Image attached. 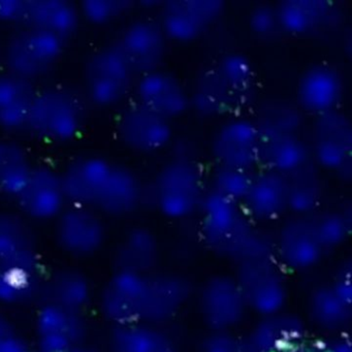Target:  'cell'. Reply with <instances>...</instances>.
Wrapping results in <instances>:
<instances>
[{
    "label": "cell",
    "instance_id": "obj_12",
    "mask_svg": "<svg viewBox=\"0 0 352 352\" xmlns=\"http://www.w3.org/2000/svg\"><path fill=\"white\" fill-rule=\"evenodd\" d=\"M117 139L123 147L140 155L168 151L174 140L173 122L135 102H126L116 119Z\"/></svg>",
    "mask_w": 352,
    "mask_h": 352
},
{
    "label": "cell",
    "instance_id": "obj_49",
    "mask_svg": "<svg viewBox=\"0 0 352 352\" xmlns=\"http://www.w3.org/2000/svg\"><path fill=\"white\" fill-rule=\"evenodd\" d=\"M294 352H327V351H325L324 346H323L322 348H320V349H317V350H302V351H298V346H296V347L294 348Z\"/></svg>",
    "mask_w": 352,
    "mask_h": 352
},
{
    "label": "cell",
    "instance_id": "obj_11",
    "mask_svg": "<svg viewBox=\"0 0 352 352\" xmlns=\"http://www.w3.org/2000/svg\"><path fill=\"white\" fill-rule=\"evenodd\" d=\"M234 278L248 310L261 317L283 312L288 300L287 281L275 257L238 263Z\"/></svg>",
    "mask_w": 352,
    "mask_h": 352
},
{
    "label": "cell",
    "instance_id": "obj_43",
    "mask_svg": "<svg viewBox=\"0 0 352 352\" xmlns=\"http://www.w3.org/2000/svg\"><path fill=\"white\" fill-rule=\"evenodd\" d=\"M242 343L230 331H211L204 338L197 352H240Z\"/></svg>",
    "mask_w": 352,
    "mask_h": 352
},
{
    "label": "cell",
    "instance_id": "obj_44",
    "mask_svg": "<svg viewBox=\"0 0 352 352\" xmlns=\"http://www.w3.org/2000/svg\"><path fill=\"white\" fill-rule=\"evenodd\" d=\"M25 14L26 0H0V23L22 28Z\"/></svg>",
    "mask_w": 352,
    "mask_h": 352
},
{
    "label": "cell",
    "instance_id": "obj_9",
    "mask_svg": "<svg viewBox=\"0 0 352 352\" xmlns=\"http://www.w3.org/2000/svg\"><path fill=\"white\" fill-rule=\"evenodd\" d=\"M263 138L252 117L232 115L222 119L210 138L214 166L255 172L261 166Z\"/></svg>",
    "mask_w": 352,
    "mask_h": 352
},
{
    "label": "cell",
    "instance_id": "obj_39",
    "mask_svg": "<svg viewBox=\"0 0 352 352\" xmlns=\"http://www.w3.org/2000/svg\"><path fill=\"white\" fill-rule=\"evenodd\" d=\"M82 23L107 28L124 19L137 10L133 0H83L78 3Z\"/></svg>",
    "mask_w": 352,
    "mask_h": 352
},
{
    "label": "cell",
    "instance_id": "obj_3",
    "mask_svg": "<svg viewBox=\"0 0 352 352\" xmlns=\"http://www.w3.org/2000/svg\"><path fill=\"white\" fill-rule=\"evenodd\" d=\"M88 108L81 90L63 84L46 86L36 92L25 131L45 143H72L83 133Z\"/></svg>",
    "mask_w": 352,
    "mask_h": 352
},
{
    "label": "cell",
    "instance_id": "obj_26",
    "mask_svg": "<svg viewBox=\"0 0 352 352\" xmlns=\"http://www.w3.org/2000/svg\"><path fill=\"white\" fill-rule=\"evenodd\" d=\"M160 246L157 236L147 226H135L119 239L113 250L114 271L150 275L157 265Z\"/></svg>",
    "mask_w": 352,
    "mask_h": 352
},
{
    "label": "cell",
    "instance_id": "obj_10",
    "mask_svg": "<svg viewBox=\"0 0 352 352\" xmlns=\"http://www.w3.org/2000/svg\"><path fill=\"white\" fill-rule=\"evenodd\" d=\"M222 0H168L157 12L158 23L168 43L189 45L199 42L226 13Z\"/></svg>",
    "mask_w": 352,
    "mask_h": 352
},
{
    "label": "cell",
    "instance_id": "obj_20",
    "mask_svg": "<svg viewBox=\"0 0 352 352\" xmlns=\"http://www.w3.org/2000/svg\"><path fill=\"white\" fill-rule=\"evenodd\" d=\"M199 312L211 331H230L246 316L244 296L236 278L216 275L204 283L199 290Z\"/></svg>",
    "mask_w": 352,
    "mask_h": 352
},
{
    "label": "cell",
    "instance_id": "obj_31",
    "mask_svg": "<svg viewBox=\"0 0 352 352\" xmlns=\"http://www.w3.org/2000/svg\"><path fill=\"white\" fill-rule=\"evenodd\" d=\"M304 331L298 316L280 312L263 317L246 342L261 352H288L300 343Z\"/></svg>",
    "mask_w": 352,
    "mask_h": 352
},
{
    "label": "cell",
    "instance_id": "obj_45",
    "mask_svg": "<svg viewBox=\"0 0 352 352\" xmlns=\"http://www.w3.org/2000/svg\"><path fill=\"white\" fill-rule=\"evenodd\" d=\"M168 151L170 157L179 160H199V147L195 142L188 137H177L175 135Z\"/></svg>",
    "mask_w": 352,
    "mask_h": 352
},
{
    "label": "cell",
    "instance_id": "obj_29",
    "mask_svg": "<svg viewBox=\"0 0 352 352\" xmlns=\"http://www.w3.org/2000/svg\"><path fill=\"white\" fill-rule=\"evenodd\" d=\"M38 89L36 84L7 72L0 75V131H26Z\"/></svg>",
    "mask_w": 352,
    "mask_h": 352
},
{
    "label": "cell",
    "instance_id": "obj_6",
    "mask_svg": "<svg viewBox=\"0 0 352 352\" xmlns=\"http://www.w3.org/2000/svg\"><path fill=\"white\" fill-rule=\"evenodd\" d=\"M311 162L343 182L352 178V122L342 109L311 119L306 135Z\"/></svg>",
    "mask_w": 352,
    "mask_h": 352
},
{
    "label": "cell",
    "instance_id": "obj_2",
    "mask_svg": "<svg viewBox=\"0 0 352 352\" xmlns=\"http://www.w3.org/2000/svg\"><path fill=\"white\" fill-rule=\"evenodd\" d=\"M207 191L201 160L170 157L146 183L145 206L168 219L184 220L199 213Z\"/></svg>",
    "mask_w": 352,
    "mask_h": 352
},
{
    "label": "cell",
    "instance_id": "obj_28",
    "mask_svg": "<svg viewBox=\"0 0 352 352\" xmlns=\"http://www.w3.org/2000/svg\"><path fill=\"white\" fill-rule=\"evenodd\" d=\"M81 24L79 6L71 0H26L24 28H34L69 42L79 32Z\"/></svg>",
    "mask_w": 352,
    "mask_h": 352
},
{
    "label": "cell",
    "instance_id": "obj_37",
    "mask_svg": "<svg viewBox=\"0 0 352 352\" xmlns=\"http://www.w3.org/2000/svg\"><path fill=\"white\" fill-rule=\"evenodd\" d=\"M288 213L292 216H312L320 211L324 199L322 173L313 164L287 177Z\"/></svg>",
    "mask_w": 352,
    "mask_h": 352
},
{
    "label": "cell",
    "instance_id": "obj_22",
    "mask_svg": "<svg viewBox=\"0 0 352 352\" xmlns=\"http://www.w3.org/2000/svg\"><path fill=\"white\" fill-rule=\"evenodd\" d=\"M275 247L282 267L294 272L313 269L327 254L312 216H292L286 220L275 239Z\"/></svg>",
    "mask_w": 352,
    "mask_h": 352
},
{
    "label": "cell",
    "instance_id": "obj_16",
    "mask_svg": "<svg viewBox=\"0 0 352 352\" xmlns=\"http://www.w3.org/2000/svg\"><path fill=\"white\" fill-rule=\"evenodd\" d=\"M17 212L30 222H53L69 206L61 170L34 164L24 188L14 199Z\"/></svg>",
    "mask_w": 352,
    "mask_h": 352
},
{
    "label": "cell",
    "instance_id": "obj_36",
    "mask_svg": "<svg viewBox=\"0 0 352 352\" xmlns=\"http://www.w3.org/2000/svg\"><path fill=\"white\" fill-rule=\"evenodd\" d=\"M34 164L18 141L0 138V195L14 199L28 183Z\"/></svg>",
    "mask_w": 352,
    "mask_h": 352
},
{
    "label": "cell",
    "instance_id": "obj_17",
    "mask_svg": "<svg viewBox=\"0 0 352 352\" xmlns=\"http://www.w3.org/2000/svg\"><path fill=\"white\" fill-rule=\"evenodd\" d=\"M345 92V79L336 65L315 63L298 76L294 102L307 117L312 119L340 110Z\"/></svg>",
    "mask_w": 352,
    "mask_h": 352
},
{
    "label": "cell",
    "instance_id": "obj_48",
    "mask_svg": "<svg viewBox=\"0 0 352 352\" xmlns=\"http://www.w3.org/2000/svg\"><path fill=\"white\" fill-rule=\"evenodd\" d=\"M5 72V65H3V44H0V75Z\"/></svg>",
    "mask_w": 352,
    "mask_h": 352
},
{
    "label": "cell",
    "instance_id": "obj_42",
    "mask_svg": "<svg viewBox=\"0 0 352 352\" xmlns=\"http://www.w3.org/2000/svg\"><path fill=\"white\" fill-rule=\"evenodd\" d=\"M0 352H34L17 323L0 311Z\"/></svg>",
    "mask_w": 352,
    "mask_h": 352
},
{
    "label": "cell",
    "instance_id": "obj_4",
    "mask_svg": "<svg viewBox=\"0 0 352 352\" xmlns=\"http://www.w3.org/2000/svg\"><path fill=\"white\" fill-rule=\"evenodd\" d=\"M137 74L111 43L92 51L82 67L81 92L98 110L123 107L133 96Z\"/></svg>",
    "mask_w": 352,
    "mask_h": 352
},
{
    "label": "cell",
    "instance_id": "obj_47",
    "mask_svg": "<svg viewBox=\"0 0 352 352\" xmlns=\"http://www.w3.org/2000/svg\"><path fill=\"white\" fill-rule=\"evenodd\" d=\"M240 352H261L258 350L255 349L254 347L247 343L246 341L243 342L242 347H241Z\"/></svg>",
    "mask_w": 352,
    "mask_h": 352
},
{
    "label": "cell",
    "instance_id": "obj_27",
    "mask_svg": "<svg viewBox=\"0 0 352 352\" xmlns=\"http://www.w3.org/2000/svg\"><path fill=\"white\" fill-rule=\"evenodd\" d=\"M191 296L187 279L174 274H150L144 322L157 325L174 318Z\"/></svg>",
    "mask_w": 352,
    "mask_h": 352
},
{
    "label": "cell",
    "instance_id": "obj_8",
    "mask_svg": "<svg viewBox=\"0 0 352 352\" xmlns=\"http://www.w3.org/2000/svg\"><path fill=\"white\" fill-rule=\"evenodd\" d=\"M52 223L55 246L71 258H92L108 242L106 220L91 208L69 205Z\"/></svg>",
    "mask_w": 352,
    "mask_h": 352
},
{
    "label": "cell",
    "instance_id": "obj_46",
    "mask_svg": "<svg viewBox=\"0 0 352 352\" xmlns=\"http://www.w3.org/2000/svg\"><path fill=\"white\" fill-rule=\"evenodd\" d=\"M71 352H106L104 350L100 349L98 346L94 345V344L86 342V343L82 344V345L78 346L77 348Z\"/></svg>",
    "mask_w": 352,
    "mask_h": 352
},
{
    "label": "cell",
    "instance_id": "obj_33",
    "mask_svg": "<svg viewBox=\"0 0 352 352\" xmlns=\"http://www.w3.org/2000/svg\"><path fill=\"white\" fill-rule=\"evenodd\" d=\"M310 164L312 162L306 135H279L263 139L259 168L289 177Z\"/></svg>",
    "mask_w": 352,
    "mask_h": 352
},
{
    "label": "cell",
    "instance_id": "obj_32",
    "mask_svg": "<svg viewBox=\"0 0 352 352\" xmlns=\"http://www.w3.org/2000/svg\"><path fill=\"white\" fill-rule=\"evenodd\" d=\"M40 261L30 222L18 212H0V265Z\"/></svg>",
    "mask_w": 352,
    "mask_h": 352
},
{
    "label": "cell",
    "instance_id": "obj_34",
    "mask_svg": "<svg viewBox=\"0 0 352 352\" xmlns=\"http://www.w3.org/2000/svg\"><path fill=\"white\" fill-rule=\"evenodd\" d=\"M106 352H179L176 344L156 325L148 323L111 327Z\"/></svg>",
    "mask_w": 352,
    "mask_h": 352
},
{
    "label": "cell",
    "instance_id": "obj_15",
    "mask_svg": "<svg viewBox=\"0 0 352 352\" xmlns=\"http://www.w3.org/2000/svg\"><path fill=\"white\" fill-rule=\"evenodd\" d=\"M137 76L162 69L168 43L157 19L144 16L129 21L112 43Z\"/></svg>",
    "mask_w": 352,
    "mask_h": 352
},
{
    "label": "cell",
    "instance_id": "obj_38",
    "mask_svg": "<svg viewBox=\"0 0 352 352\" xmlns=\"http://www.w3.org/2000/svg\"><path fill=\"white\" fill-rule=\"evenodd\" d=\"M312 220L317 236L327 253L345 244L351 234L352 218L349 208L318 211L312 215Z\"/></svg>",
    "mask_w": 352,
    "mask_h": 352
},
{
    "label": "cell",
    "instance_id": "obj_14",
    "mask_svg": "<svg viewBox=\"0 0 352 352\" xmlns=\"http://www.w3.org/2000/svg\"><path fill=\"white\" fill-rule=\"evenodd\" d=\"M284 36L316 38L342 30L343 7L333 0H281L275 3Z\"/></svg>",
    "mask_w": 352,
    "mask_h": 352
},
{
    "label": "cell",
    "instance_id": "obj_1",
    "mask_svg": "<svg viewBox=\"0 0 352 352\" xmlns=\"http://www.w3.org/2000/svg\"><path fill=\"white\" fill-rule=\"evenodd\" d=\"M189 94L191 112L201 118L244 114L256 98V69L243 53H226L197 74Z\"/></svg>",
    "mask_w": 352,
    "mask_h": 352
},
{
    "label": "cell",
    "instance_id": "obj_40",
    "mask_svg": "<svg viewBox=\"0 0 352 352\" xmlns=\"http://www.w3.org/2000/svg\"><path fill=\"white\" fill-rule=\"evenodd\" d=\"M253 174L241 168L214 166L207 177L208 189L241 204L250 188Z\"/></svg>",
    "mask_w": 352,
    "mask_h": 352
},
{
    "label": "cell",
    "instance_id": "obj_30",
    "mask_svg": "<svg viewBox=\"0 0 352 352\" xmlns=\"http://www.w3.org/2000/svg\"><path fill=\"white\" fill-rule=\"evenodd\" d=\"M41 261L0 265V306L17 308L41 298Z\"/></svg>",
    "mask_w": 352,
    "mask_h": 352
},
{
    "label": "cell",
    "instance_id": "obj_41",
    "mask_svg": "<svg viewBox=\"0 0 352 352\" xmlns=\"http://www.w3.org/2000/svg\"><path fill=\"white\" fill-rule=\"evenodd\" d=\"M247 26L253 38L261 42H276L284 36L275 3H255L247 15Z\"/></svg>",
    "mask_w": 352,
    "mask_h": 352
},
{
    "label": "cell",
    "instance_id": "obj_35",
    "mask_svg": "<svg viewBox=\"0 0 352 352\" xmlns=\"http://www.w3.org/2000/svg\"><path fill=\"white\" fill-rule=\"evenodd\" d=\"M308 117L294 100L267 98L257 106L252 119L263 139L279 135H304Z\"/></svg>",
    "mask_w": 352,
    "mask_h": 352
},
{
    "label": "cell",
    "instance_id": "obj_18",
    "mask_svg": "<svg viewBox=\"0 0 352 352\" xmlns=\"http://www.w3.org/2000/svg\"><path fill=\"white\" fill-rule=\"evenodd\" d=\"M34 352H71L88 342L85 314L41 302L34 318Z\"/></svg>",
    "mask_w": 352,
    "mask_h": 352
},
{
    "label": "cell",
    "instance_id": "obj_19",
    "mask_svg": "<svg viewBox=\"0 0 352 352\" xmlns=\"http://www.w3.org/2000/svg\"><path fill=\"white\" fill-rule=\"evenodd\" d=\"M133 96L135 102L170 122L191 112L189 88L164 67L138 76Z\"/></svg>",
    "mask_w": 352,
    "mask_h": 352
},
{
    "label": "cell",
    "instance_id": "obj_13",
    "mask_svg": "<svg viewBox=\"0 0 352 352\" xmlns=\"http://www.w3.org/2000/svg\"><path fill=\"white\" fill-rule=\"evenodd\" d=\"M149 275L113 271L100 292L98 308L102 318L115 325L144 322Z\"/></svg>",
    "mask_w": 352,
    "mask_h": 352
},
{
    "label": "cell",
    "instance_id": "obj_21",
    "mask_svg": "<svg viewBox=\"0 0 352 352\" xmlns=\"http://www.w3.org/2000/svg\"><path fill=\"white\" fill-rule=\"evenodd\" d=\"M115 162L94 154L72 160L61 170L69 205L82 206L96 211L104 199Z\"/></svg>",
    "mask_w": 352,
    "mask_h": 352
},
{
    "label": "cell",
    "instance_id": "obj_23",
    "mask_svg": "<svg viewBox=\"0 0 352 352\" xmlns=\"http://www.w3.org/2000/svg\"><path fill=\"white\" fill-rule=\"evenodd\" d=\"M308 316L323 331H344L352 318V286L350 269H342L329 283L313 290L308 300Z\"/></svg>",
    "mask_w": 352,
    "mask_h": 352
},
{
    "label": "cell",
    "instance_id": "obj_7",
    "mask_svg": "<svg viewBox=\"0 0 352 352\" xmlns=\"http://www.w3.org/2000/svg\"><path fill=\"white\" fill-rule=\"evenodd\" d=\"M204 241L212 251L236 259L254 230L240 203L208 189L199 213Z\"/></svg>",
    "mask_w": 352,
    "mask_h": 352
},
{
    "label": "cell",
    "instance_id": "obj_24",
    "mask_svg": "<svg viewBox=\"0 0 352 352\" xmlns=\"http://www.w3.org/2000/svg\"><path fill=\"white\" fill-rule=\"evenodd\" d=\"M287 177L259 168L241 206L254 223H269L288 213Z\"/></svg>",
    "mask_w": 352,
    "mask_h": 352
},
{
    "label": "cell",
    "instance_id": "obj_25",
    "mask_svg": "<svg viewBox=\"0 0 352 352\" xmlns=\"http://www.w3.org/2000/svg\"><path fill=\"white\" fill-rule=\"evenodd\" d=\"M42 302L85 314L96 300L91 278L83 270L72 265L57 267L43 281Z\"/></svg>",
    "mask_w": 352,
    "mask_h": 352
},
{
    "label": "cell",
    "instance_id": "obj_5",
    "mask_svg": "<svg viewBox=\"0 0 352 352\" xmlns=\"http://www.w3.org/2000/svg\"><path fill=\"white\" fill-rule=\"evenodd\" d=\"M67 42L30 28H18L3 45L5 72L36 84L63 61Z\"/></svg>",
    "mask_w": 352,
    "mask_h": 352
}]
</instances>
